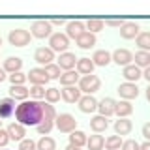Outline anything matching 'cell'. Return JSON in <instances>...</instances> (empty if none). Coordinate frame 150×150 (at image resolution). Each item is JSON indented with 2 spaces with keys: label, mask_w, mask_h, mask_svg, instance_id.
<instances>
[{
  "label": "cell",
  "mask_w": 150,
  "mask_h": 150,
  "mask_svg": "<svg viewBox=\"0 0 150 150\" xmlns=\"http://www.w3.org/2000/svg\"><path fill=\"white\" fill-rule=\"evenodd\" d=\"M15 118L21 126H38L43 118V101H23L15 109Z\"/></svg>",
  "instance_id": "obj_1"
},
{
  "label": "cell",
  "mask_w": 150,
  "mask_h": 150,
  "mask_svg": "<svg viewBox=\"0 0 150 150\" xmlns=\"http://www.w3.org/2000/svg\"><path fill=\"white\" fill-rule=\"evenodd\" d=\"M54 118H56V111L54 107L51 105V103H43V118H41V122L36 126L38 133L40 135H49V131L54 128Z\"/></svg>",
  "instance_id": "obj_2"
},
{
  "label": "cell",
  "mask_w": 150,
  "mask_h": 150,
  "mask_svg": "<svg viewBox=\"0 0 150 150\" xmlns=\"http://www.w3.org/2000/svg\"><path fill=\"white\" fill-rule=\"evenodd\" d=\"M54 126H56V129L62 131V133H71V131L77 129V120H75V116L69 115V112H62V115H56Z\"/></svg>",
  "instance_id": "obj_3"
},
{
  "label": "cell",
  "mask_w": 150,
  "mask_h": 150,
  "mask_svg": "<svg viewBox=\"0 0 150 150\" xmlns=\"http://www.w3.org/2000/svg\"><path fill=\"white\" fill-rule=\"evenodd\" d=\"M77 86H79V90H81V92L88 94V96H92L94 92L100 90L101 81H100V77H98V75H84V77L79 79Z\"/></svg>",
  "instance_id": "obj_4"
},
{
  "label": "cell",
  "mask_w": 150,
  "mask_h": 150,
  "mask_svg": "<svg viewBox=\"0 0 150 150\" xmlns=\"http://www.w3.org/2000/svg\"><path fill=\"white\" fill-rule=\"evenodd\" d=\"M30 40H32L30 32L25 30V28H13L8 34V41H9V45H13V47H25V45L30 43Z\"/></svg>",
  "instance_id": "obj_5"
},
{
  "label": "cell",
  "mask_w": 150,
  "mask_h": 150,
  "mask_svg": "<svg viewBox=\"0 0 150 150\" xmlns=\"http://www.w3.org/2000/svg\"><path fill=\"white\" fill-rule=\"evenodd\" d=\"M68 47H69V38L62 34V32H54V34H51L49 38V49L53 51V53H68Z\"/></svg>",
  "instance_id": "obj_6"
},
{
  "label": "cell",
  "mask_w": 150,
  "mask_h": 150,
  "mask_svg": "<svg viewBox=\"0 0 150 150\" xmlns=\"http://www.w3.org/2000/svg\"><path fill=\"white\" fill-rule=\"evenodd\" d=\"M53 34V25L49 21H36L34 25L30 26V36L38 38V40H45V38H51Z\"/></svg>",
  "instance_id": "obj_7"
},
{
  "label": "cell",
  "mask_w": 150,
  "mask_h": 150,
  "mask_svg": "<svg viewBox=\"0 0 150 150\" xmlns=\"http://www.w3.org/2000/svg\"><path fill=\"white\" fill-rule=\"evenodd\" d=\"M26 81H30L32 86H45L51 79L47 77L43 68H34V69H30V71L26 73Z\"/></svg>",
  "instance_id": "obj_8"
},
{
  "label": "cell",
  "mask_w": 150,
  "mask_h": 150,
  "mask_svg": "<svg viewBox=\"0 0 150 150\" xmlns=\"http://www.w3.org/2000/svg\"><path fill=\"white\" fill-rule=\"evenodd\" d=\"M118 94H120L122 100L131 101V100H135V98L139 96V88H137L135 83H122L118 86Z\"/></svg>",
  "instance_id": "obj_9"
},
{
  "label": "cell",
  "mask_w": 150,
  "mask_h": 150,
  "mask_svg": "<svg viewBox=\"0 0 150 150\" xmlns=\"http://www.w3.org/2000/svg\"><path fill=\"white\" fill-rule=\"evenodd\" d=\"M111 60L115 64H118V66H129L131 64V60H133V53L131 51H128V49H116L115 53L111 54Z\"/></svg>",
  "instance_id": "obj_10"
},
{
  "label": "cell",
  "mask_w": 150,
  "mask_h": 150,
  "mask_svg": "<svg viewBox=\"0 0 150 150\" xmlns=\"http://www.w3.org/2000/svg\"><path fill=\"white\" fill-rule=\"evenodd\" d=\"M34 60L38 64L49 66V64H53V60H54V53L49 49V47H38L36 53H34Z\"/></svg>",
  "instance_id": "obj_11"
},
{
  "label": "cell",
  "mask_w": 150,
  "mask_h": 150,
  "mask_svg": "<svg viewBox=\"0 0 150 150\" xmlns=\"http://www.w3.org/2000/svg\"><path fill=\"white\" fill-rule=\"evenodd\" d=\"M79 103V111L84 112V115H90V112L98 111V100L94 96H81V100L77 101Z\"/></svg>",
  "instance_id": "obj_12"
},
{
  "label": "cell",
  "mask_w": 150,
  "mask_h": 150,
  "mask_svg": "<svg viewBox=\"0 0 150 150\" xmlns=\"http://www.w3.org/2000/svg\"><path fill=\"white\" fill-rule=\"evenodd\" d=\"M84 32H86V28H84V23H81V21H69L66 25V36L69 40H77Z\"/></svg>",
  "instance_id": "obj_13"
},
{
  "label": "cell",
  "mask_w": 150,
  "mask_h": 150,
  "mask_svg": "<svg viewBox=\"0 0 150 150\" xmlns=\"http://www.w3.org/2000/svg\"><path fill=\"white\" fill-rule=\"evenodd\" d=\"M60 96H62V100L66 103H77L81 100V90H79L77 84H75V86H64L62 90H60Z\"/></svg>",
  "instance_id": "obj_14"
},
{
  "label": "cell",
  "mask_w": 150,
  "mask_h": 150,
  "mask_svg": "<svg viewBox=\"0 0 150 150\" xmlns=\"http://www.w3.org/2000/svg\"><path fill=\"white\" fill-rule=\"evenodd\" d=\"M115 105H116V101L112 98H103L101 101H98V111H100L101 116L109 118V116L115 115Z\"/></svg>",
  "instance_id": "obj_15"
},
{
  "label": "cell",
  "mask_w": 150,
  "mask_h": 150,
  "mask_svg": "<svg viewBox=\"0 0 150 150\" xmlns=\"http://www.w3.org/2000/svg\"><path fill=\"white\" fill-rule=\"evenodd\" d=\"M139 36V25L137 23H124L120 26V38L122 40H135Z\"/></svg>",
  "instance_id": "obj_16"
},
{
  "label": "cell",
  "mask_w": 150,
  "mask_h": 150,
  "mask_svg": "<svg viewBox=\"0 0 150 150\" xmlns=\"http://www.w3.org/2000/svg\"><path fill=\"white\" fill-rule=\"evenodd\" d=\"M75 64H77V56H75L73 53H62L58 58V68L60 69H66V71H71V69L75 68Z\"/></svg>",
  "instance_id": "obj_17"
},
{
  "label": "cell",
  "mask_w": 150,
  "mask_h": 150,
  "mask_svg": "<svg viewBox=\"0 0 150 150\" xmlns=\"http://www.w3.org/2000/svg\"><path fill=\"white\" fill-rule=\"evenodd\" d=\"M6 131H8V135H9V141H19V143H21V141L25 139V135H26V129H25V126L17 124V122L9 124Z\"/></svg>",
  "instance_id": "obj_18"
},
{
  "label": "cell",
  "mask_w": 150,
  "mask_h": 150,
  "mask_svg": "<svg viewBox=\"0 0 150 150\" xmlns=\"http://www.w3.org/2000/svg\"><path fill=\"white\" fill-rule=\"evenodd\" d=\"M122 75H124L126 83H137L141 77H143V71H141V68H137L135 64H129L124 68V71H122Z\"/></svg>",
  "instance_id": "obj_19"
},
{
  "label": "cell",
  "mask_w": 150,
  "mask_h": 150,
  "mask_svg": "<svg viewBox=\"0 0 150 150\" xmlns=\"http://www.w3.org/2000/svg\"><path fill=\"white\" fill-rule=\"evenodd\" d=\"M92 62L94 66H100V68H105V66H109L112 60H111V53L109 51H105V49H100V51H96V53L92 54Z\"/></svg>",
  "instance_id": "obj_20"
},
{
  "label": "cell",
  "mask_w": 150,
  "mask_h": 150,
  "mask_svg": "<svg viewBox=\"0 0 150 150\" xmlns=\"http://www.w3.org/2000/svg\"><path fill=\"white\" fill-rule=\"evenodd\" d=\"M15 100H11V98H4V100H0V118H9V116L15 112Z\"/></svg>",
  "instance_id": "obj_21"
},
{
  "label": "cell",
  "mask_w": 150,
  "mask_h": 150,
  "mask_svg": "<svg viewBox=\"0 0 150 150\" xmlns=\"http://www.w3.org/2000/svg\"><path fill=\"white\" fill-rule=\"evenodd\" d=\"M131 112H133V105H131L129 101H126V100L116 101V105H115V115L118 116V118H128Z\"/></svg>",
  "instance_id": "obj_22"
},
{
  "label": "cell",
  "mask_w": 150,
  "mask_h": 150,
  "mask_svg": "<svg viewBox=\"0 0 150 150\" xmlns=\"http://www.w3.org/2000/svg\"><path fill=\"white\" fill-rule=\"evenodd\" d=\"M75 71H77L79 75H92V71H94V62L90 58H77V64H75Z\"/></svg>",
  "instance_id": "obj_23"
},
{
  "label": "cell",
  "mask_w": 150,
  "mask_h": 150,
  "mask_svg": "<svg viewBox=\"0 0 150 150\" xmlns=\"http://www.w3.org/2000/svg\"><path fill=\"white\" fill-rule=\"evenodd\" d=\"M23 68V60L19 56H9V58L4 60V71L6 73H17L21 71Z\"/></svg>",
  "instance_id": "obj_24"
},
{
  "label": "cell",
  "mask_w": 150,
  "mask_h": 150,
  "mask_svg": "<svg viewBox=\"0 0 150 150\" xmlns=\"http://www.w3.org/2000/svg\"><path fill=\"white\" fill-rule=\"evenodd\" d=\"M107 128H109V120H107L105 116H101V115H96L90 120V129L94 133H101V131H105Z\"/></svg>",
  "instance_id": "obj_25"
},
{
  "label": "cell",
  "mask_w": 150,
  "mask_h": 150,
  "mask_svg": "<svg viewBox=\"0 0 150 150\" xmlns=\"http://www.w3.org/2000/svg\"><path fill=\"white\" fill-rule=\"evenodd\" d=\"M131 128H133V124H131V120L129 118H118L115 122V133L116 135H129V131Z\"/></svg>",
  "instance_id": "obj_26"
},
{
  "label": "cell",
  "mask_w": 150,
  "mask_h": 150,
  "mask_svg": "<svg viewBox=\"0 0 150 150\" xmlns=\"http://www.w3.org/2000/svg\"><path fill=\"white\" fill-rule=\"evenodd\" d=\"M68 137H69V144H73V146H77V148H83L84 144H86V139H88L86 133H84V131H81V129L71 131Z\"/></svg>",
  "instance_id": "obj_27"
},
{
  "label": "cell",
  "mask_w": 150,
  "mask_h": 150,
  "mask_svg": "<svg viewBox=\"0 0 150 150\" xmlns=\"http://www.w3.org/2000/svg\"><path fill=\"white\" fill-rule=\"evenodd\" d=\"M77 45L81 47V49H92L94 45H96V34H90V32H84L77 38Z\"/></svg>",
  "instance_id": "obj_28"
},
{
  "label": "cell",
  "mask_w": 150,
  "mask_h": 150,
  "mask_svg": "<svg viewBox=\"0 0 150 150\" xmlns=\"http://www.w3.org/2000/svg\"><path fill=\"white\" fill-rule=\"evenodd\" d=\"M79 79H81V77H79V73L71 69V71H66V73L60 75L58 81H60V84H62V86H75V84L79 83Z\"/></svg>",
  "instance_id": "obj_29"
},
{
  "label": "cell",
  "mask_w": 150,
  "mask_h": 150,
  "mask_svg": "<svg viewBox=\"0 0 150 150\" xmlns=\"http://www.w3.org/2000/svg\"><path fill=\"white\" fill-rule=\"evenodd\" d=\"M30 96V92H28V88L23 84V86H9V98L11 100H23L26 101V98Z\"/></svg>",
  "instance_id": "obj_30"
},
{
  "label": "cell",
  "mask_w": 150,
  "mask_h": 150,
  "mask_svg": "<svg viewBox=\"0 0 150 150\" xmlns=\"http://www.w3.org/2000/svg\"><path fill=\"white\" fill-rule=\"evenodd\" d=\"M86 146H88V150H103V146H105V139H103L100 133L90 135V139H86Z\"/></svg>",
  "instance_id": "obj_31"
},
{
  "label": "cell",
  "mask_w": 150,
  "mask_h": 150,
  "mask_svg": "<svg viewBox=\"0 0 150 150\" xmlns=\"http://www.w3.org/2000/svg\"><path fill=\"white\" fill-rule=\"evenodd\" d=\"M133 60H135L137 68H148L150 66V53H146V51H137Z\"/></svg>",
  "instance_id": "obj_32"
},
{
  "label": "cell",
  "mask_w": 150,
  "mask_h": 150,
  "mask_svg": "<svg viewBox=\"0 0 150 150\" xmlns=\"http://www.w3.org/2000/svg\"><path fill=\"white\" fill-rule=\"evenodd\" d=\"M135 41H137V47L141 51L150 53V32H139V36L135 38Z\"/></svg>",
  "instance_id": "obj_33"
},
{
  "label": "cell",
  "mask_w": 150,
  "mask_h": 150,
  "mask_svg": "<svg viewBox=\"0 0 150 150\" xmlns=\"http://www.w3.org/2000/svg\"><path fill=\"white\" fill-rule=\"evenodd\" d=\"M36 150H56V143L53 137H41L40 141L36 143Z\"/></svg>",
  "instance_id": "obj_34"
},
{
  "label": "cell",
  "mask_w": 150,
  "mask_h": 150,
  "mask_svg": "<svg viewBox=\"0 0 150 150\" xmlns=\"http://www.w3.org/2000/svg\"><path fill=\"white\" fill-rule=\"evenodd\" d=\"M103 26H105V23L101 21V19H88L84 28H86V32H90V34H96V32L103 30Z\"/></svg>",
  "instance_id": "obj_35"
},
{
  "label": "cell",
  "mask_w": 150,
  "mask_h": 150,
  "mask_svg": "<svg viewBox=\"0 0 150 150\" xmlns=\"http://www.w3.org/2000/svg\"><path fill=\"white\" fill-rule=\"evenodd\" d=\"M122 143H124V141H122L120 135H111V137L105 139V148L107 150H120Z\"/></svg>",
  "instance_id": "obj_36"
},
{
  "label": "cell",
  "mask_w": 150,
  "mask_h": 150,
  "mask_svg": "<svg viewBox=\"0 0 150 150\" xmlns=\"http://www.w3.org/2000/svg\"><path fill=\"white\" fill-rule=\"evenodd\" d=\"M60 88H47L45 90V101L47 103H51V105H53V103H56V101H60Z\"/></svg>",
  "instance_id": "obj_37"
},
{
  "label": "cell",
  "mask_w": 150,
  "mask_h": 150,
  "mask_svg": "<svg viewBox=\"0 0 150 150\" xmlns=\"http://www.w3.org/2000/svg\"><path fill=\"white\" fill-rule=\"evenodd\" d=\"M8 79H9V83H11V86H23V84L26 83V75L21 73V71L8 75Z\"/></svg>",
  "instance_id": "obj_38"
},
{
  "label": "cell",
  "mask_w": 150,
  "mask_h": 150,
  "mask_svg": "<svg viewBox=\"0 0 150 150\" xmlns=\"http://www.w3.org/2000/svg\"><path fill=\"white\" fill-rule=\"evenodd\" d=\"M43 69H45V73H47L49 79H60V75H62L60 73V68L56 64H49V66H45Z\"/></svg>",
  "instance_id": "obj_39"
},
{
  "label": "cell",
  "mask_w": 150,
  "mask_h": 150,
  "mask_svg": "<svg viewBox=\"0 0 150 150\" xmlns=\"http://www.w3.org/2000/svg\"><path fill=\"white\" fill-rule=\"evenodd\" d=\"M28 92H30V96L34 98L36 101H40V100H43V98H45V86H30V88H28Z\"/></svg>",
  "instance_id": "obj_40"
},
{
  "label": "cell",
  "mask_w": 150,
  "mask_h": 150,
  "mask_svg": "<svg viewBox=\"0 0 150 150\" xmlns=\"http://www.w3.org/2000/svg\"><path fill=\"white\" fill-rule=\"evenodd\" d=\"M19 150H36V143L32 139H23L19 143Z\"/></svg>",
  "instance_id": "obj_41"
},
{
  "label": "cell",
  "mask_w": 150,
  "mask_h": 150,
  "mask_svg": "<svg viewBox=\"0 0 150 150\" xmlns=\"http://www.w3.org/2000/svg\"><path fill=\"white\" fill-rule=\"evenodd\" d=\"M122 150H139V143L133 139H128L122 143Z\"/></svg>",
  "instance_id": "obj_42"
},
{
  "label": "cell",
  "mask_w": 150,
  "mask_h": 150,
  "mask_svg": "<svg viewBox=\"0 0 150 150\" xmlns=\"http://www.w3.org/2000/svg\"><path fill=\"white\" fill-rule=\"evenodd\" d=\"M124 23H126V21H122V19H107L105 25H107V26H112V28H120Z\"/></svg>",
  "instance_id": "obj_43"
},
{
  "label": "cell",
  "mask_w": 150,
  "mask_h": 150,
  "mask_svg": "<svg viewBox=\"0 0 150 150\" xmlns=\"http://www.w3.org/2000/svg\"><path fill=\"white\" fill-rule=\"evenodd\" d=\"M9 143V135L6 129H0V146H6V144Z\"/></svg>",
  "instance_id": "obj_44"
},
{
  "label": "cell",
  "mask_w": 150,
  "mask_h": 150,
  "mask_svg": "<svg viewBox=\"0 0 150 150\" xmlns=\"http://www.w3.org/2000/svg\"><path fill=\"white\" fill-rule=\"evenodd\" d=\"M141 131H143V137L146 139V141H150V122H146V124L143 126V129H141Z\"/></svg>",
  "instance_id": "obj_45"
},
{
  "label": "cell",
  "mask_w": 150,
  "mask_h": 150,
  "mask_svg": "<svg viewBox=\"0 0 150 150\" xmlns=\"http://www.w3.org/2000/svg\"><path fill=\"white\" fill-rule=\"evenodd\" d=\"M51 25H56V26H62L64 25V19H53V21H49Z\"/></svg>",
  "instance_id": "obj_46"
},
{
  "label": "cell",
  "mask_w": 150,
  "mask_h": 150,
  "mask_svg": "<svg viewBox=\"0 0 150 150\" xmlns=\"http://www.w3.org/2000/svg\"><path fill=\"white\" fill-rule=\"evenodd\" d=\"M143 77H144V79H146V81L150 83V66H148V68H144V71H143Z\"/></svg>",
  "instance_id": "obj_47"
},
{
  "label": "cell",
  "mask_w": 150,
  "mask_h": 150,
  "mask_svg": "<svg viewBox=\"0 0 150 150\" xmlns=\"http://www.w3.org/2000/svg\"><path fill=\"white\" fill-rule=\"evenodd\" d=\"M8 79V75H6V71H4V68H0V83H4Z\"/></svg>",
  "instance_id": "obj_48"
},
{
  "label": "cell",
  "mask_w": 150,
  "mask_h": 150,
  "mask_svg": "<svg viewBox=\"0 0 150 150\" xmlns=\"http://www.w3.org/2000/svg\"><path fill=\"white\" fill-rule=\"evenodd\" d=\"M139 150H150V141H146V143L139 144Z\"/></svg>",
  "instance_id": "obj_49"
},
{
  "label": "cell",
  "mask_w": 150,
  "mask_h": 150,
  "mask_svg": "<svg viewBox=\"0 0 150 150\" xmlns=\"http://www.w3.org/2000/svg\"><path fill=\"white\" fill-rule=\"evenodd\" d=\"M64 150H81V148H77V146H73V144H68Z\"/></svg>",
  "instance_id": "obj_50"
},
{
  "label": "cell",
  "mask_w": 150,
  "mask_h": 150,
  "mask_svg": "<svg viewBox=\"0 0 150 150\" xmlns=\"http://www.w3.org/2000/svg\"><path fill=\"white\" fill-rule=\"evenodd\" d=\"M146 100L150 101V84H148V88H146Z\"/></svg>",
  "instance_id": "obj_51"
},
{
  "label": "cell",
  "mask_w": 150,
  "mask_h": 150,
  "mask_svg": "<svg viewBox=\"0 0 150 150\" xmlns=\"http://www.w3.org/2000/svg\"><path fill=\"white\" fill-rule=\"evenodd\" d=\"M0 129H2V120H0Z\"/></svg>",
  "instance_id": "obj_52"
},
{
  "label": "cell",
  "mask_w": 150,
  "mask_h": 150,
  "mask_svg": "<svg viewBox=\"0 0 150 150\" xmlns=\"http://www.w3.org/2000/svg\"><path fill=\"white\" fill-rule=\"evenodd\" d=\"M0 45H2V38H0Z\"/></svg>",
  "instance_id": "obj_53"
}]
</instances>
